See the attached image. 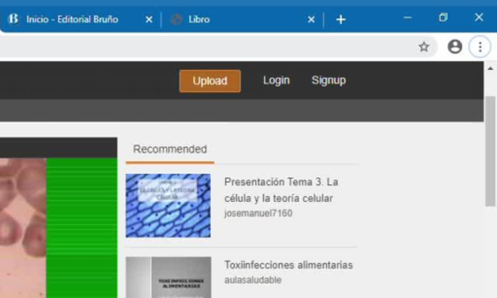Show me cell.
<instances>
[{
    "label": "cell",
    "instance_id": "obj_32",
    "mask_svg": "<svg viewBox=\"0 0 497 298\" xmlns=\"http://www.w3.org/2000/svg\"><path fill=\"white\" fill-rule=\"evenodd\" d=\"M189 237H190V238H197V237H200V232L192 231Z\"/></svg>",
    "mask_w": 497,
    "mask_h": 298
},
{
    "label": "cell",
    "instance_id": "obj_8",
    "mask_svg": "<svg viewBox=\"0 0 497 298\" xmlns=\"http://www.w3.org/2000/svg\"><path fill=\"white\" fill-rule=\"evenodd\" d=\"M190 199L189 197H183V199H177L171 203L168 208H166V212L171 213L175 212V211L181 210V208L184 206L187 202H190Z\"/></svg>",
    "mask_w": 497,
    "mask_h": 298
},
{
    "label": "cell",
    "instance_id": "obj_33",
    "mask_svg": "<svg viewBox=\"0 0 497 298\" xmlns=\"http://www.w3.org/2000/svg\"><path fill=\"white\" fill-rule=\"evenodd\" d=\"M136 176L134 174H126V180H131L133 177Z\"/></svg>",
    "mask_w": 497,
    "mask_h": 298
},
{
    "label": "cell",
    "instance_id": "obj_11",
    "mask_svg": "<svg viewBox=\"0 0 497 298\" xmlns=\"http://www.w3.org/2000/svg\"><path fill=\"white\" fill-rule=\"evenodd\" d=\"M161 194H163V192H161ZM161 194L157 195V197H153V199L146 200V202L140 203L137 209H138V211L152 209V207L154 206L155 203L160 202L161 199Z\"/></svg>",
    "mask_w": 497,
    "mask_h": 298
},
{
    "label": "cell",
    "instance_id": "obj_29",
    "mask_svg": "<svg viewBox=\"0 0 497 298\" xmlns=\"http://www.w3.org/2000/svg\"><path fill=\"white\" fill-rule=\"evenodd\" d=\"M200 237H202V238H205V237H210V234H211L210 226H207V228L202 229V231L200 232Z\"/></svg>",
    "mask_w": 497,
    "mask_h": 298
},
{
    "label": "cell",
    "instance_id": "obj_27",
    "mask_svg": "<svg viewBox=\"0 0 497 298\" xmlns=\"http://www.w3.org/2000/svg\"><path fill=\"white\" fill-rule=\"evenodd\" d=\"M192 232V228L182 229L175 237H189Z\"/></svg>",
    "mask_w": 497,
    "mask_h": 298
},
{
    "label": "cell",
    "instance_id": "obj_12",
    "mask_svg": "<svg viewBox=\"0 0 497 298\" xmlns=\"http://www.w3.org/2000/svg\"><path fill=\"white\" fill-rule=\"evenodd\" d=\"M182 215L181 211H175V212L166 213L163 218L160 219V225H165V224L174 223Z\"/></svg>",
    "mask_w": 497,
    "mask_h": 298
},
{
    "label": "cell",
    "instance_id": "obj_20",
    "mask_svg": "<svg viewBox=\"0 0 497 298\" xmlns=\"http://www.w3.org/2000/svg\"><path fill=\"white\" fill-rule=\"evenodd\" d=\"M187 174H171L170 179L169 182L172 184L180 183V182L184 181L186 179Z\"/></svg>",
    "mask_w": 497,
    "mask_h": 298
},
{
    "label": "cell",
    "instance_id": "obj_35",
    "mask_svg": "<svg viewBox=\"0 0 497 298\" xmlns=\"http://www.w3.org/2000/svg\"><path fill=\"white\" fill-rule=\"evenodd\" d=\"M128 237H131H131H138V236H137V233H133V234H131V236H129Z\"/></svg>",
    "mask_w": 497,
    "mask_h": 298
},
{
    "label": "cell",
    "instance_id": "obj_4",
    "mask_svg": "<svg viewBox=\"0 0 497 298\" xmlns=\"http://www.w3.org/2000/svg\"><path fill=\"white\" fill-rule=\"evenodd\" d=\"M17 197V189L11 179H0V212L11 205Z\"/></svg>",
    "mask_w": 497,
    "mask_h": 298
},
{
    "label": "cell",
    "instance_id": "obj_28",
    "mask_svg": "<svg viewBox=\"0 0 497 298\" xmlns=\"http://www.w3.org/2000/svg\"><path fill=\"white\" fill-rule=\"evenodd\" d=\"M200 176H202V174H189V175H187L185 180L190 182H197L198 179L200 178Z\"/></svg>",
    "mask_w": 497,
    "mask_h": 298
},
{
    "label": "cell",
    "instance_id": "obj_21",
    "mask_svg": "<svg viewBox=\"0 0 497 298\" xmlns=\"http://www.w3.org/2000/svg\"><path fill=\"white\" fill-rule=\"evenodd\" d=\"M143 226V224H136V225H131L126 226V236H131V234L137 233L139 229Z\"/></svg>",
    "mask_w": 497,
    "mask_h": 298
},
{
    "label": "cell",
    "instance_id": "obj_19",
    "mask_svg": "<svg viewBox=\"0 0 497 298\" xmlns=\"http://www.w3.org/2000/svg\"><path fill=\"white\" fill-rule=\"evenodd\" d=\"M144 174H138V175L134 176L131 180L126 182V189H128V191L129 189L132 188L134 184H136L140 180H142V179L144 178Z\"/></svg>",
    "mask_w": 497,
    "mask_h": 298
},
{
    "label": "cell",
    "instance_id": "obj_24",
    "mask_svg": "<svg viewBox=\"0 0 497 298\" xmlns=\"http://www.w3.org/2000/svg\"><path fill=\"white\" fill-rule=\"evenodd\" d=\"M210 200H208V202H203L202 204L200 205V207L197 208L198 213L209 212V210H210Z\"/></svg>",
    "mask_w": 497,
    "mask_h": 298
},
{
    "label": "cell",
    "instance_id": "obj_5",
    "mask_svg": "<svg viewBox=\"0 0 497 298\" xmlns=\"http://www.w3.org/2000/svg\"><path fill=\"white\" fill-rule=\"evenodd\" d=\"M22 160H0V179H11L23 168Z\"/></svg>",
    "mask_w": 497,
    "mask_h": 298
},
{
    "label": "cell",
    "instance_id": "obj_34",
    "mask_svg": "<svg viewBox=\"0 0 497 298\" xmlns=\"http://www.w3.org/2000/svg\"><path fill=\"white\" fill-rule=\"evenodd\" d=\"M145 237H155V232H152V233H149V234H148V236H146Z\"/></svg>",
    "mask_w": 497,
    "mask_h": 298
},
{
    "label": "cell",
    "instance_id": "obj_23",
    "mask_svg": "<svg viewBox=\"0 0 497 298\" xmlns=\"http://www.w3.org/2000/svg\"><path fill=\"white\" fill-rule=\"evenodd\" d=\"M210 174H203L197 182V186H206V184H210Z\"/></svg>",
    "mask_w": 497,
    "mask_h": 298
},
{
    "label": "cell",
    "instance_id": "obj_22",
    "mask_svg": "<svg viewBox=\"0 0 497 298\" xmlns=\"http://www.w3.org/2000/svg\"><path fill=\"white\" fill-rule=\"evenodd\" d=\"M141 194L140 189H136V191H129L128 194H126V203L133 202L138 199L139 194Z\"/></svg>",
    "mask_w": 497,
    "mask_h": 298
},
{
    "label": "cell",
    "instance_id": "obj_9",
    "mask_svg": "<svg viewBox=\"0 0 497 298\" xmlns=\"http://www.w3.org/2000/svg\"><path fill=\"white\" fill-rule=\"evenodd\" d=\"M160 221H155V223L148 224V225H143L142 228L139 229L137 232V236L138 237H145L152 232H155V229L160 226Z\"/></svg>",
    "mask_w": 497,
    "mask_h": 298
},
{
    "label": "cell",
    "instance_id": "obj_26",
    "mask_svg": "<svg viewBox=\"0 0 497 298\" xmlns=\"http://www.w3.org/2000/svg\"><path fill=\"white\" fill-rule=\"evenodd\" d=\"M170 177L171 174H160V175L158 176V178L155 179V180L160 182V183H165V182L169 181Z\"/></svg>",
    "mask_w": 497,
    "mask_h": 298
},
{
    "label": "cell",
    "instance_id": "obj_17",
    "mask_svg": "<svg viewBox=\"0 0 497 298\" xmlns=\"http://www.w3.org/2000/svg\"><path fill=\"white\" fill-rule=\"evenodd\" d=\"M210 224L211 218L210 216H208V217L205 218L204 220H202V221H200V223H198L197 225L195 226L194 228H192V231L200 232L202 231V229L207 228V226H210Z\"/></svg>",
    "mask_w": 497,
    "mask_h": 298
},
{
    "label": "cell",
    "instance_id": "obj_2",
    "mask_svg": "<svg viewBox=\"0 0 497 298\" xmlns=\"http://www.w3.org/2000/svg\"><path fill=\"white\" fill-rule=\"evenodd\" d=\"M46 218L36 213L23 236V247L31 258H43L47 255Z\"/></svg>",
    "mask_w": 497,
    "mask_h": 298
},
{
    "label": "cell",
    "instance_id": "obj_10",
    "mask_svg": "<svg viewBox=\"0 0 497 298\" xmlns=\"http://www.w3.org/2000/svg\"><path fill=\"white\" fill-rule=\"evenodd\" d=\"M203 202V200L202 197H198V199L190 200V202H187L186 204L184 205L183 207L181 208V213L185 214L187 212H190V211H194L197 210L198 207H200V205L202 204Z\"/></svg>",
    "mask_w": 497,
    "mask_h": 298
},
{
    "label": "cell",
    "instance_id": "obj_1",
    "mask_svg": "<svg viewBox=\"0 0 497 298\" xmlns=\"http://www.w3.org/2000/svg\"><path fill=\"white\" fill-rule=\"evenodd\" d=\"M16 189L37 213H47V170L44 162H33L18 173Z\"/></svg>",
    "mask_w": 497,
    "mask_h": 298
},
{
    "label": "cell",
    "instance_id": "obj_13",
    "mask_svg": "<svg viewBox=\"0 0 497 298\" xmlns=\"http://www.w3.org/2000/svg\"><path fill=\"white\" fill-rule=\"evenodd\" d=\"M176 199H160V202L155 203L154 206L152 207L153 212H160V211L166 210V208L171 204Z\"/></svg>",
    "mask_w": 497,
    "mask_h": 298
},
{
    "label": "cell",
    "instance_id": "obj_6",
    "mask_svg": "<svg viewBox=\"0 0 497 298\" xmlns=\"http://www.w3.org/2000/svg\"><path fill=\"white\" fill-rule=\"evenodd\" d=\"M208 216H210V214H209V212H202L195 214L194 217L190 218V220L187 221V223L184 224L183 229L194 228L198 223H200V221L204 220V219L207 218Z\"/></svg>",
    "mask_w": 497,
    "mask_h": 298
},
{
    "label": "cell",
    "instance_id": "obj_7",
    "mask_svg": "<svg viewBox=\"0 0 497 298\" xmlns=\"http://www.w3.org/2000/svg\"><path fill=\"white\" fill-rule=\"evenodd\" d=\"M151 213H153L152 209L139 211V212L137 213L136 215L134 216V217L126 220V226L136 225V224L143 223V221H144L145 219H146Z\"/></svg>",
    "mask_w": 497,
    "mask_h": 298
},
{
    "label": "cell",
    "instance_id": "obj_31",
    "mask_svg": "<svg viewBox=\"0 0 497 298\" xmlns=\"http://www.w3.org/2000/svg\"><path fill=\"white\" fill-rule=\"evenodd\" d=\"M202 199L203 202H208V200H210V199H211L210 189H209L207 192H204V194H202Z\"/></svg>",
    "mask_w": 497,
    "mask_h": 298
},
{
    "label": "cell",
    "instance_id": "obj_3",
    "mask_svg": "<svg viewBox=\"0 0 497 298\" xmlns=\"http://www.w3.org/2000/svg\"><path fill=\"white\" fill-rule=\"evenodd\" d=\"M22 226L7 213L0 212V246L10 247L22 238Z\"/></svg>",
    "mask_w": 497,
    "mask_h": 298
},
{
    "label": "cell",
    "instance_id": "obj_15",
    "mask_svg": "<svg viewBox=\"0 0 497 298\" xmlns=\"http://www.w3.org/2000/svg\"><path fill=\"white\" fill-rule=\"evenodd\" d=\"M198 213L197 209L194 211H190V212L182 214L181 216L175 221H174V226H183L185 223H187L190 218L194 217L195 214Z\"/></svg>",
    "mask_w": 497,
    "mask_h": 298
},
{
    "label": "cell",
    "instance_id": "obj_18",
    "mask_svg": "<svg viewBox=\"0 0 497 298\" xmlns=\"http://www.w3.org/2000/svg\"><path fill=\"white\" fill-rule=\"evenodd\" d=\"M182 229H183V226H174L170 231L166 232L163 237H165V238H169V237H175L177 234L182 231Z\"/></svg>",
    "mask_w": 497,
    "mask_h": 298
},
{
    "label": "cell",
    "instance_id": "obj_16",
    "mask_svg": "<svg viewBox=\"0 0 497 298\" xmlns=\"http://www.w3.org/2000/svg\"><path fill=\"white\" fill-rule=\"evenodd\" d=\"M174 226V223L165 224V225H160L157 229H155V237H160L165 236L166 232L170 231Z\"/></svg>",
    "mask_w": 497,
    "mask_h": 298
},
{
    "label": "cell",
    "instance_id": "obj_25",
    "mask_svg": "<svg viewBox=\"0 0 497 298\" xmlns=\"http://www.w3.org/2000/svg\"><path fill=\"white\" fill-rule=\"evenodd\" d=\"M140 204L139 200H133V202H131L129 203H126V212H129V211L137 209L138 208Z\"/></svg>",
    "mask_w": 497,
    "mask_h": 298
},
{
    "label": "cell",
    "instance_id": "obj_14",
    "mask_svg": "<svg viewBox=\"0 0 497 298\" xmlns=\"http://www.w3.org/2000/svg\"><path fill=\"white\" fill-rule=\"evenodd\" d=\"M166 210L160 211V212H153L151 213L149 216L144 221H143V225H148V224L155 223V221H160V219L165 215Z\"/></svg>",
    "mask_w": 497,
    "mask_h": 298
},
{
    "label": "cell",
    "instance_id": "obj_30",
    "mask_svg": "<svg viewBox=\"0 0 497 298\" xmlns=\"http://www.w3.org/2000/svg\"><path fill=\"white\" fill-rule=\"evenodd\" d=\"M138 212H139L138 209L129 211V212H126V220H129V219L134 217V216H136V214Z\"/></svg>",
    "mask_w": 497,
    "mask_h": 298
}]
</instances>
